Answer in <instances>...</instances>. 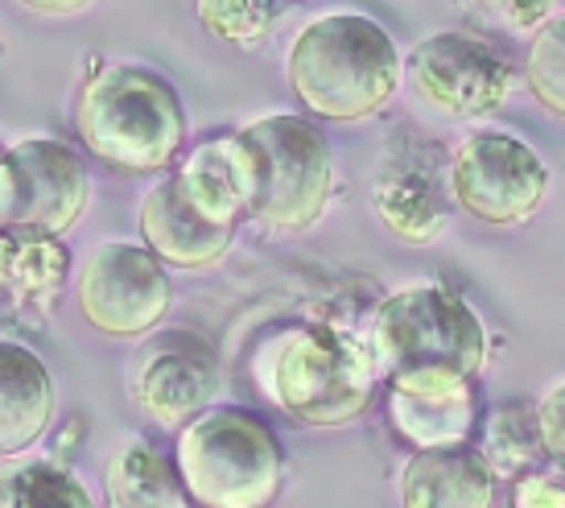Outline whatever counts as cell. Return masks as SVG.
Returning a JSON list of instances; mask_svg holds the SVG:
<instances>
[{
  "label": "cell",
  "mask_w": 565,
  "mask_h": 508,
  "mask_svg": "<svg viewBox=\"0 0 565 508\" xmlns=\"http://www.w3.org/2000/svg\"><path fill=\"white\" fill-rule=\"evenodd\" d=\"M285 75L318 120H367L401 87V50L372 17L339 9L301 25Z\"/></svg>",
  "instance_id": "6da1fadb"
},
{
  "label": "cell",
  "mask_w": 565,
  "mask_h": 508,
  "mask_svg": "<svg viewBox=\"0 0 565 508\" xmlns=\"http://www.w3.org/2000/svg\"><path fill=\"white\" fill-rule=\"evenodd\" d=\"M260 389L301 426H347L372 410L380 368L367 339L310 322L289 327L260 351Z\"/></svg>",
  "instance_id": "7a4b0ae2"
},
{
  "label": "cell",
  "mask_w": 565,
  "mask_h": 508,
  "mask_svg": "<svg viewBox=\"0 0 565 508\" xmlns=\"http://www.w3.org/2000/svg\"><path fill=\"white\" fill-rule=\"evenodd\" d=\"M75 133L111 170H166L186 141V112L170 83L149 66H108L79 92Z\"/></svg>",
  "instance_id": "3957f363"
},
{
  "label": "cell",
  "mask_w": 565,
  "mask_h": 508,
  "mask_svg": "<svg viewBox=\"0 0 565 508\" xmlns=\"http://www.w3.org/2000/svg\"><path fill=\"white\" fill-rule=\"evenodd\" d=\"M173 467L199 508H273L285 484L277 434L236 405L190 417L178 434Z\"/></svg>",
  "instance_id": "277c9868"
},
{
  "label": "cell",
  "mask_w": 565,
  "mask_h": 508,
  "mask_svg": "<svg viewBox=\"0 0 565 508\" xmlns=\"http://www.w3.org/2000/svg\"><path fill=\"white\" fill-rule=\"evenodd\" d=\"M367 351L380 372H458L487 368V327L467 298L446 286H408L376 306Z\"/></svg>",
  "instance_id": "5b68a950"
},
{
  "label": "cell",
  "mask_w": 565,
  "mask_h": 508,
  "mask_svg": "<svg viewBox=\"0 0 565 508\" xmlns=\"http://www.w3.org/2000/svg\"><path fill=\"white\" fill-rule=\"evenodd\" d=\"M248 149V215L277 232H306L322 220L334 191V161L322 128L306 116H260L236 133Z\"/></svg>",
  "instance_id": "8992f818"
},
{
  "label": "cell",
  "mask_w": 565,
  "mask_h": 508,
  "mask_svg": "<svg viewBox=\"0 0 565 508\" xmlns=\"http://www.w3.org/2000/svg\"><path fill=\"white\" fill-rule=\"evenodd\" d=\"M401 83L413 104L441 120L491 116L512 96L516 71L495 46L471 33H434L401 59Z\"/></svg>",
  "instance_id": "52a82bcc"
},
{
  "label": "cell",
  "mask_w": 565,
  "mask_h": 508,
  "mask_svg": "<svg viewBox=\"0 0 565 508\" xmlns=\"http://www.w3.org/2000/svg\"><path fill=\"white\" fill-rule=\"evenodd\" d=\"M92 203V174L63 141H17L0 149V227L63 240Z\"/></svg>",
  "instance_id": "ba28073f"
},
{
  "label": "cell",
  "mask_w": 565,
  "mask_h": 508,
  "mask_svg": "<svg viewBox=\"0 0 565 508\" xmlns=\"http://www.w3.org/2000/svg\"><path fill=\"white\" fill-rule=\"evenodd\" d=\"M550 194V170L529 145L483 128L471 133L450 158V199L479 223H524L533 220Z\"/></svg>",
  "instance_id": "9c48e42d"
},
{
  "label": "cell",
  "mask_w": 565,
  "mask_h": 508,
  "mask_svg": "<svg viewBox=\"0 0 565 508\" xmlns=\"http://www.w3.org/2000/svg\"><path fill=\"white\" fill-rule=\"evenodd\" d=\"M83 318L108 339H141L170 315V277L166 265L145 244L108 240L99 244L79 282H75Z\"/></svg>",
  "instance_id": "30bf717a"
},
{
  "label": "cell",
  "mask_w": 565,
  "mask_h": 508,
  "mask_svg": "<svg viewBox=\"0 0 565 508\" xmlns=\"http://www.w3.org/2000/svg\"><path fill=\"white\" fill-rule=\"evenodd\" d=\"M220 356L206 339L186 331H161L128 364V398L158 426H186L211 410L220 393Z\"/></svg>",
  "instance_id": "8fae6325"
},
{
  "label": "cell",
  "mask_w": 565,
  "mask_h": 508,
  "mask_svg": "<svg viewBox=\"0 0 565 508\" xmlns=\"http://www.w3.org/2000/svg\"><path fill=\"white\" fill-rule=\"evenodd\" d=\"M380 220L408 244H434L450 227V158L438 141L401 133L372 182Z\"/></svg>",
  "instance_id": "7c38bea8"
},
{
  "label": "cell",
  "mask_w": 565,
  "mask_h": 508,
  "mask_svg": "<svg viewBox=\"0 0 565 508\" xmlns=\"http://www.w3.org/2000/svg\"><path fill=\"white\" fill-rule=\"evenodd\" d=\"M388 417L413 451H450L471 438L479 422L475 381L458 372H401L388 377Z\"/></svg>",
  "instance_id": "4fadbf2b"
},
{
  "label": "cell",
  "mask_w": 565,
  "mask_h": 508,
  "mask_svg": "<svg viewBox=\"0 0 565 508\" xmlns=\"http://www.w3.org/2000/svg\"><path fill=\"white\" fill-rule=\"evenodd\" d=\"M178 194L199 220L215 223V227H232L248 215L252 203V170H248V149L236 133L223 137H206L194 145L186 166L173 174Z\"/></svg>",
  "instance_id": "5bb4252c"
},
{
  "label": "cell",
  "mask_w": 565,
  "mask_h": 508,
  "mask_svg": "<svg viewBox=\"0 0 565 508\" xmlns=\"http://www.w3.org/2000/svg\"><path fill=\"white\" fill-rule=\"evenodd\" d=\"M141 236L145 248L158 256L161 265L173 269H211L220 265L232 248V227L199 220L178 194L173 178H161L153 191L141 199Z\"/></svg>",
  "instance_id": "9a60e30c"
},
{
  "label": "cell",
  "mask_w": 565,
  "mask_h": 508,
  "mask_svg": "<svg viewBox=\"0 0 565 508\" xmlns=\"http://www.w3.org/2000/svg\"><path fill=\"white\" fill-rule=\"evenodd\" d=\"M54 422V377L42 356L0 339V459L25 455Z\"/></svg>",
  "instance_id": "2e32d148"
},
{
  "label": "cell",
  "mask_w": 565,
  "mask_h": 508,
  "mask_svg": "<svg viewBox=\"0 0 565 508\" xmlns=\"http://www.w3.org/2000/svg\"><path fill=\"white\" fill-rule=\"evenodd\" d=\"M401 508H495V479L475 451H417L401 467Z\"/></svg>",
  "instance_id": "e0dca14e"
},
{
  "label": "cell",
  "mask_w": 565,
  "mask_h": 508,
  "mask_svg": "<svg viewBox=\"0 0 565 508\" xmlns=\"http://www.w3.org/2000/svg\"><path fill=\"white\" fill-rule=\"evenodd\" d=\"M71 277L63 240L0 227V303L13 310H50Z\"/></svg>",
  "instance_id": "ac0fdd59"
},
{
  "label": "cell",
  "mask_w": 565,
  "mask_h": 508,
  "mask_svg": "<svg viewBox=\"0 0 565 508\" xmlns=\"http://www.w3.org/2000/svg\"><path fill=\"white\" fill-rule=\"evenodd\" d=\"M104 493L108 508H190L178 467L141 438H132L111 455Z\"/></svg>",
  "instance_id": "d6986e66"
},
{
  "label": "cell",
  "mask_w": 565,
  "mask_h": 508,
  "mask_svg": "<svg viewBox=\"0 0 565 508\" xmlns=\"http://www.w3.org/2000/svg\"><path fill=\"white\" fill-rule=\"evenodd\" d=\"M0 508H95L75 472L50 459H0Z\"/></svg>",
  "instance_id": "ffe728a7"
},
{
  "label": "cell",
  "mask_w": 565,
  "mask_h": 508,
  "mask_svg": "<svg viewBox=\"0 0 565 508\" xmlns=\"http://www.w3.org/2000/svg\"><path fill=\"white\" fill-rule=\"evenodd\" d=\"M479 459L491 472V479H520L545 459L529 401H508V405H500V410L487 417Z\"/></svg>",
  "instance_id": "44dd1931"
},
{
  "label": "cell",
  "mask_w": 565,
  "mask_h": 508,
  "mask_svg": "<svg viewBox=\"0 0 565 508\" xmlns=\"http://www.w3.org/2000/svg\"><path fill=\"white\" fill-rule=\"evenodd\" d=\"M524 80L533 87V96L541 99V108H550L553 116L565 112V21L553 17L541 25V33L529 46L524 59Z\"/></svg>",
  "instance_id": "7402d4cb"
},
{
  "label": "cell",
  "mask_w": 565,
  "mask_h": 508,
  "mask_svg": "<svg viewBox=\"0 0 565 508\" xmlns=\"http://www.w3.org/2000/svg\"><path fill=\"white\" fill-rule=\"evenodd\" d=\"M273 0H199V21L223 42L252 46L273 21Z\"/></svg>",
  "instance_id": "603a6c76"
},
{
  "label": "cell",
  "mask_w": 565,
  "mask_h": 508,
  "mask_svg": "<svg viewBox=\"0 0 565 508\" xmlns=\"http://www.w3.org/2000/svg\"><path fill=\"white\" fill-rule=\"evenodd\" d=\"M467 9H475V17H491L500 21L503 30H536L545 25L550 13L557 9V0H462Z\"/></svg>",
  "instance_id": "cb8c5ba5"
},
{
  "label": "cell",
  "mask_w": 565,
  "mask_h": 508,
  "mask_svg": "<svg viewBox=\"0 0 565 508\" xmlns=\"http://www.w3.org/2000/svg\"><path fill=\"white\" fill-rule=\"evenodd\" d=\"M508 508H565V484L562 472H529V476L512 479V496Z\"/></svg>",
  "instance_id": "d4e9b609"
},
{
  "label": "cell",
  "mask_w": 565,
  "mask_h": 508,
  "mask_svg": "<svg viewBox=\"0 0 565 508\" xmlns=\"http://www.w3.org/2000/svg\"><path fill=\"white\" fill-rule=\"evenodd\" d=\"M562 410H565V384L557 381L541 398V405L533 410L536 417V434H541V451L550 455L553 463H562V451H565V426H562Z\"/></svg>",
  "instance_id": "484cf974"
},
{
  "label": "cell",
  "mask_w": 565,
  "mask_h": 508,
  "mask_svg": "<svg viewBox=\"0 0 565 508\" xmlns=\"http://www.w3.org/2000/svg\"><path fill=\"white\" fill-rule=\"evenodd\" d=\"M17 4L38 17H79L92 9L95 0H17Z\"/></svg>",
  "instance_id": "4316f807"
}]
</instances>
